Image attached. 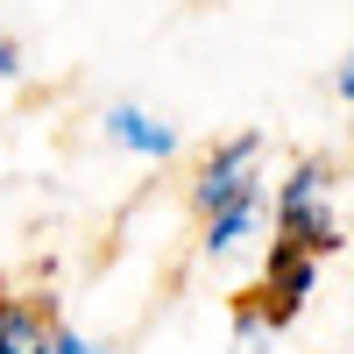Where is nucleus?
Segmentation results:
<instances>
[{
  "mask_svg": "<svg viewBox=\"0 0 354 354\" xmlns=\"http://www.w3.org/2000/svg\"><path fill=\"white\" fill-rule=\"evenodd\" d=\"M21 71V57H15V43H0V78H15Z\"/></svg>",
  "mask_w": 354,
  "mask_h": 354,
  "instance_id": "1a4fd4ad",
  "label": "nucleus"
},
{
  "mask_svg": "<svg viewBox=\"0 0 354 354\" xmlns=\"http://www.w3.org/2000/svg\"><path fill=\"white\" fill-rule=\"evenodd\" d=\"M255 227H262V185H255V192H241L234 205H220V213H205V255H213V262H220V255H234Z\"/></svg>",
  "mask_w": 354,
  "mask_h": 354,
  "instance_id": "39448f33",
  "label": "nucleus"
},
{
  "mask_svg": "<svg viewBox=\"0 0 354 354\" xmlns=\"http://www.w3.org/2000/svg\"><path fill=\"white\" fill-rule=\"evenodd\" d=\"M255 163H262V135H234L227 149H213V156L198 163V177H192V205H198V213H220V205H234L241 192H255V185H262Z\"/></svg>",
  "mask_w": 354,
  "mask_h": 354,
  "instance_id": "f03ea898",
  "label": "nucleus"
},
{
  "mask_svg": "<svg viewBox=\"0 0 354 354\" xmlns=\"http://www.w3.org/2000/svg\"><path fill=\"white\" fill-rule=\"evenodd\" d=\"M50 354H106V347H93V340L71 333V326H57V333H50Z\"/></svg>",
  "mask_w": 354,
  "mask_h": 354,
  "instance_id": "6e6552de",
  "label": "nucleus"
},
{
  "mask_svg": "<svg viewBox=\"0 0 354 354\" xmlns=\"http://www.w3.org/2000/svg\"><path fill=\"white\" fill-rule=\"evenodd\" d=\"M340 100L354 106V57H347V64H340Z\"/></svg>",
  "mask_w": 354,
  "mask_h": 354,
  "instance_id": "9d476101",
  "label": "nucleus"
},
{
  "mask_svg": "<svg viewBox=\"0 0 354 354\" xmlns=\"http://www.w3.org/2000/svg\"><path fill=\"white\" fill-rule=\"evenodd\" d=\"M50 319L28 298H0V354H50Z\"/></svg>",
  "mask_w": 354,
  "mask_h": 354,
  "instance_id": "423d86ee",
  "label": "nucleus"
},
{
  "mask_svg": "<svg viewBox=\"0 0 354 354\" xmlns=\"http://www.w3.org/2000/svg\"><path fill=\"white\" fill-rule=\"evenodd\" d=\"M333 170L326 163H298L277 192V248H298V255H333L340 248V227H333V205H326Z\"/></svg>",
  "mask_w": 354,
  "mask_h": 354,
  "instance_id": "f257e3e1",
  "label": "nucleus"
},
{
  "mask_svg": "<svg viewBox=\"0 0 354 354\" xmlns=\"http://www.w3.org/2000/svg\"><path fill=\"white\" fill-rule=\"evenodd\" d=\"M277 326H283V319L262 305V298H248V305H241V319H234V354H262Z\"/></svg>",
  "mask_w": 354,
  "mask_h": 354,
  "instance_id": "0eeeda50",
  "label": "nucleus"
},
{
  "mask_svg": "<svg viewBox=\"0 0 354 354\" xmlns=\"http://www.w3.org/2000/svg\"><path fill=\"white\" fill-rule=\"evenodd\" d=\"M312 277H319V262L298 255V248H270V277H262V305H270L277 319H290L305 298H312Z\"/></svg>",
  "mask_w": 354,
  "mask_h": 354,
  "instance_id": "20e7f679",
  "label": "nucleus"
},
{
  "mask_svg": "<svg viewBox=\"0 0 354 354\" xmlns=\"http://www.w3.org/2000/svg\"><path fill=\"white\" fill-rule=\"evenodd\" d=\"M106 142L113 149H128V156H149V163H163L170 149H177V128L163 121V113H149V106H106Z\"/></svg>",
  "mask_w": 354,
  "mask_h": 354,
  "instance_id": "7ed1b4c3",
  "label": "nucleus"
}]
</instances>
